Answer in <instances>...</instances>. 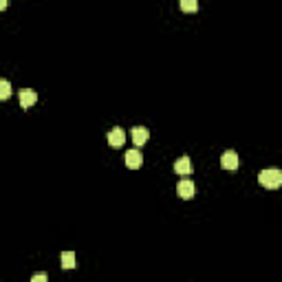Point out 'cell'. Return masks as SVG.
<instances>
[{"instance_id": "ba28073f", "label": "cell", "mask_w": 282, "mask_h": 282, "mask_svg": "<svg viewBox=\"0 0 282 282\" xmlns=\"http://www.w3.org/2000/svg\"><path fill=\"white\" fill-rule=\"evenodd\" d=\"M174 172L177 174H190L192 172V161H190V157H181V159H177V163H174Z\"/></svg>"}, {"instance_id": "4fadbf2b", "label": "cell", "mask_w": 282, "mask_h": 282, "mask_svg": "<svg viewBox=\"0 0 282 282\" xmlns=\"http://www.w3.org/2000/svg\"><path fill=\"white\" fill-rule=\"evenodd\" d=\"M7 9V0H0V11Z\"/></svg>"}, {"instance_id": "9c48e42d", "label": "cell", "mask_w": 282, "mask_h": 282, "mask_svg": "<svg viewBox=\"0 0 282 282\" xmlns=\"http://www.w3.org/2000/svg\"><path fill=\"white\" fill-rule=\"evenodd\" d=\"M62 269H75V253L62 251Z\"/></svg>"}, {"instance_id": "8fae6325", "label": "cell", "mask_w": 282, "mask_h": 282, "mask_svg": "<svg viewBox=\"0 0 282 282\" xmlns=\"http://www.w3.org/2000/svg\"><path fill=\"white\" fill-rule=\"evenodd\" d=\"M181 9L185 14H194L199 9V0H181Z\"/></svg>"}, {"instance_id": "8992f818", "label": "cell", "mask_w": 282, "mask_h": 282, "mask_svg": "<svg viewBox=\"0 0 282 282\" xmlns=\"http://www.w3.org/2000/svg\"><path fill=\"white\" fill-rule=\"evenodd\" d=\"M124 141H126L124 128H113L108 133V144L113 146V148H121V146H124Z\"/></svg>"}, {"instance_id": "30bf717a", "label": "cell", "mask_w": 282, "mask_h": 282, "mask_svg": "<svg viewBox=\"0 0 282 282\" xmlns=\"http://www.w3.org/2000/svg\"><path fill=\"white\" fill-rule=\"evenodd\" d=\"M11 97V84L7 80H0V100L5 101Z\"/></svg>"}, {"instance_id": "7c38bea8", "label": "cell", "mask_w": 282, "mask_h": 282, "mask_svg": "<svg viewBox=\"0 0 282 282\" xmlns=\"http://www.w3.org/2000/svg\"><path fill=\"white\" fill-rule=\"evenodd\" d=\"M47 280H49L47 273H33L31 276V282H47Z\"/></svg>"}, {"instance_id": "6da1fadb", "label": "cell", "mask_w": 282, "mask_h": 282, "mask_svg": "<svg viewBox=\"0 0 282 282\" xmlns=\"http://www.w3.org/2000/svg\"><path fill=\"white\" fill-rule=\"evenodd\" d=\"M258 181H260V185L267 187V190H278V187L282 185V172L276 170V167H269V170H263V172L258 174Z\"/></svg>"}, {"instance_id": "277c9868", "label": "cell", "mask_w": 282, "mask_h": 282, "mask_svg": "<svg viewBox=\"0 0 282 282\" xmlns=\"http://www.w3.org/2000/svg\"><path fill=\"white\" fill-rule=\"evenodd\" d=\"M130 137H133V144L134 146H144L146 141L150 139V130L144 128V126H137V128L130 130Z\"/></svg>"}, {"instance_id": "7a4b0ae2", "label": "cell", "mask_w": 282, "mask_h": 282, "mask_svg": "<svg viewBox=\"0 0 282 282\" xmlns=\"http://www.w3.org/2000/svg\"><path fill=\"white\" fill-rule=\"evenodd\" d=\"M177 192H179V196L181 199H194V194H196V185H194V181H190V179H181L179 181V185H177Z\"/></svg>"}, {"instance_id": "5b68a950", "label": "cell", "mask_w": 282, "mask_h": 282, "mask_svg": "<svg viewBox=\"0 0 282 282\" xmlns=\"http://www.w3.org/2000/svg\"><path fill=\"white\" fill-rule=\"evenodd\" d=\"M220 166H223L225 170H236V167H238V154H236L234 150H225L223 157H220Z\"/></svg>"}, {"instance_id": "3957f363", "label": "cell", "mask_w": 282, "mask_h": 282, "mask_svg": "<svg viewBox=\"0 0 282 282\" xmlns=\"http://www.w3.org/2000/svg\"><path fill=\"white\" fill-rule=\"evenodd\" d=\"M18 100H20V106H22L24 110H29L31 106L38 101V95H35V91H31V88H22L20 95H18Z\"/></svg>"}, {"instance_id": "52a82bcc", "label": "cell", "mask_w": 282, "mask_h": 282, "mask_svg": "<svg viewBox=\"0 0 282 282\" xmlns=\"http://www.w3.org/2000/svg\"><path fill=\"white\" fill-rule=\"evenodd\" d=\"M141 163H144V157H141L139 150H128V152H126V166H128L130 170L141 167Z\"/></svg>"}]
</instances>
